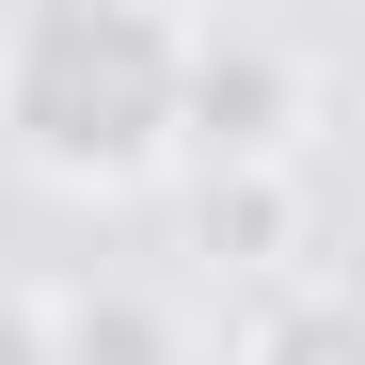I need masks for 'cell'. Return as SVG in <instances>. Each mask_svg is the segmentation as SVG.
<instances>
[{
    "mask_svg": "<svg viewBox=\"0 0 365 365\" xmlns=\"http://www.w3.org/2000/svg\"><path fill=\"white\" fill-rule=\"evenodd\" d=\"M0 159L80 207L159 191L191 159V16L175 0H0Z\"/></svg>",
    "mask_w": 365,
    "mask_h": 365,
    "instance_id": "cell-1",
    "label": "cell"
},
{
    "mask_svg": "<svg viewBox=\"0 0 365 365\" xmlns=\"http://www.w3.org/2000/svg\"><path fill=\"white\" fill-rule=\"evenodd\" d=\"M318 143V48L270 16H191V159L207 175H302Z\"/></svg>",
    "mask_w": 365,
    "mask_h": 365,
    "instance_id": "cell-2",
    "label": "cell"
},
{
    "mask_svg": "<svg viewBox=\"0 0 365 365\" xmlns=\"http://www.w3.org/2000/svg\"><path fill=\"white\" fill-rule=\"evenodd\" d=\"M32 302H48V365H207L191 318L128 270H80V286H32Z\"/></svg>",
    "mask_w": 365,
    "mask_h": 365,
    "instance_id": "cell-3",
    "label": "cell"
},
{
    "mask_svg": "<svg viewBox=\"0 0 365 365\" xmlns=\"http://www.w3.org/2000/svg\"><path fill=\"white\" fill-rule=\"evenodd\" d=\"M222 365H365V286L349 270H286L255 318H238Z\"/></svg>",
    "mask_w": 365,
    "mask_h": 365,
    "instance_id": "cell-4",
    "label": "cell"
},
{
    "mask_svg": "<svg viewBox=\"0 0 365 365\" xmlns=\"http://www.w3.org/2000/svg\"><path fill=\"white\" fill-rule=\"evenodd\" d=\"M0 365H48V302H32L16 270H0Z\"/></svg>",
    "mask_w": 365,
    "mask_h": 365,
    "instance_id": "cell-5",
    "label": "cell"
}]
</instances>
